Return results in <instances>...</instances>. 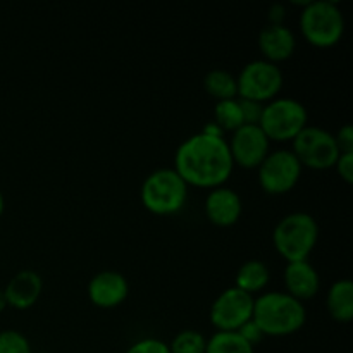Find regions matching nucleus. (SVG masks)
<instances>
[{
  "label": "nucleus",
  "mask_w": 353,
  "mask_h": 353,
  "mask_svg": "<svg viewBox=\"0 0 353 353\" xmlns=\"http://www.w3.org/2000/svg\"><path fill=\"white\" fill-rule=\"evenodd\" d=\"M233 169L226 138L209 137L202 131L181 141L174 154V171L188 186L209 190L223 186Z\"/></svg>",
  "instance_id": "nucleus-1"
},
{
  "label": "nucleus",
  "mask_w": 353,
  "mask_h": 353,
  "mask_svg": "<svg viewBox=\"0 0 353 353\" xmlns=\"http://www.w3.org/2000/svg\"><path fill=\"white\" fill-rule=\"evenodd\" d=\"M252 319L264 336H288L302 330L307 309L286 292H265L254 300Z\"/></svg>",
  "instance_id": "nucleus-2"
},
{
  "label": "nucleus",
  "mask_w": 353,
  "mask_h": 353,
  "mask_svg": "<svg viewBox=\"0 0 353 353\" xmlns=\"http://www.w3.org/2000/svg\"><path fill=\"white\" fill-rule=\"evenodd\" d=\"M319 240V224L309 212L286 214L278 221L272 231V243L286 262L309 261V255Z\"/></svg>",
  "instance_id": "nucleus-3"
},
{
  "label": "nucleus",
  "mask_w": 353,
  "mask_h": 353,
  "mask_svg": "<svg viewBox=\"0 0 353 353\" xmlns=\"http://www.w3.org/2000/svg\"><path fill=\"white\" fill-rule=\"evenodd\" d=\"M140 199L148 212L155 216H172L185 207L188 185L174 168L155 169L141 183Z\"/></svg>",
  "instance_id": "nucleus-4"
},
{
  "label": "nucleus",
  "mask_w": 353,
  "mask_h": 353,
  "mask_svg": "<svg viewBox=\"0 0 353 353\" xmlns=\"http://www.w3.org/2000/svg\"><path fill=\"white\" fill-rule=\"evenodd\" d=\"M300 31L317 48L338 45L345 33V16L340 6L333 0H307L300 12Z\"/></svg>",
  "instance_id": "nucleus-5"
},
{
  "label": "nucleus",
  "mask_w": 353,
  "mask_h": 353,
  "mask_svg": "<svg viewBox=\"0 0 353 353\" xmlns=\"http://www.w3.org/2000/svg\"><path fill=\"white\" fill-rule=\"evenodd\" d=\"M309 123V112L302 102L292 97H276L264 103L261 117V130L269 140H293Z\"/></svg>",
  "instance_id": "nucleus-6"
},
{
  "label": "nucleus",
  "mask_w": 353,
  "mask_h": 353,
  "mask_svg": "<svg viewBox=\"0 0 353 353\" xmlns=\"http://www.w3.org/2000/svg\"><path fill=\"white\" fill-rule=\"evenodd\" d=\"M292 143V152L300 161L302 168H310L316 171H326V169L334 168L341 154L336 140H334V134L319 126L307 124L293 138Z\"/></svg>",
  "instance_id": "nucleus-7"
},
{
  "label": "nucleus",
  "mask_w": 353,
  "mask_h": 353,
  "mask_svg": "<svg viewBox=\"0 0 353 353\" xmlns=\"http://www.w3.org/2000/svg\"><path fill=\"white\" fill-rule=\"evenodd\" d=\"M283 83L285 76L278 64H272L265 59H255L245 64L236 76L238 97L268 103L281 92Z\"/></svg>",
  "instance_id": "nucleus-8"
},
{
  "label": "nucleus",
  "mask_w": 353,
  "mask_h": 353,
  "mask_svg": "<svg viewBox=\"0 0 353 353\" xmlns=\"http://www.w3.org/2000/svg\"><path fill=\"white\" fill-rule=\"evenodd\" d=\"M302 164L292 150L269 152L257 168L259 185L271 195H283L295 188L302 176Z\"/></svg>",
  "instance_id": "nucleus-9"
},
{
  "label": "nucleus",
  "mask_w": 353,
  "mask_h": 353,
  "mask_svg": "<svg viewBox=\"0 0 353 353\" xmlns=\"http://www.w3.org/2000/svg\"><path fill=\"white\" fill-rule=\"evenodd\" d=\"M254 300V295L236 286L223 290L210 305V323L217 327V331H238L252 319Z\"/></svg>",
  "instance_id": "nucleus-10"
},
{
  "label": "nucleus",
  "mask_w": 353,
  "mask_h": 353,
  "mask_svg": "<svg viewBox=\"0 0 353 353\" xmlns=\"http://www.w3.org/2000/svg\"><path fill=\"white\" fill-rule=\"evenodd\" d=\"M269 145L271 140L259 124H243L231 133L228 141L233 162L245 169H257L269 154Z\"/></svg>",
  "instance_id": "nucleus-11"
},
{
  "label": "nucleus",
  "mask_w": 353,
  "mask_h": 353,
  "mask_svg": "<svg viewBox=\"0 0 353 353\" xmlns=\"http://www.w3.org/2000/svg\"><path fill=\"white\" fill-rule=\"evenodd\" d=\"M205 216L214 226L230 228L238 223L241 212H243V203L240 195L233 188L228 186H217L209 190L203 203Z\"/></svg>",
  "instance_id": "nucleus-12"
},
{
  "label": "nucleus",
  "mask_w": 353,
  "mask_h": 353,
  "mask_svg": "<svg viewBox=\"0 0 353 353\" xmlns=\"http://www.w3.org/2000/svg\"><path fill=\"white\" fill-rule=\"evenodd\" d=\"M130 293L128 279L117 271H100L90 279L88 299L100 309H114L126 300Z\"/></svg>",
  "instance_id": "nucleus-13"
},
{
  "label": "nucleus",
  "mask_w": 353,
  "mask_h": 353,
  "mask_svg": "<svg viewBox=\"0 0 353 353\" xmlns=\"http://www.w3.org/2000/svg\"><path fill=\"white\" fill-rule=\"evenodd\" d=\"M257 45L265 61L278 64V62L288 61L292 57L296 47V38L295 33L285 23H268L259 31Z\"/></svg>",
  "instance_id": "nucleus-14"
},
{
  "label": "nucleus",
  "mask_w": 353,
  "mask_h": 353,
  "mask_svg": "<svg viewBox=\"0 0 353 353\" xmlns=\"http://www.w3.org/2000/svg\"><path fill=\"white\" fill-rule=\"evenodd\" d=\"M2 292L7 305L17 310H26L33 307L40 299L41 292H43V279L37 271L23 269L10 278Z\"/></svg>",
  "instance_id": "nucleus-15"
},
{
  "label": "nucleus",
  "mask_w": 353,
  "mask_h": 353,
  "mask_svg": "<svg viewBox=\"0 0 353 353\" xmlns=\"http://www.w3.org/2000/svg\"><path fill=\"white\" fill-rule=\"evenodd\" d=\"M283 281H285L286 293L292 295L293 299L300 300V302L316 296L321 288L319 272L309 261L288 262L285 268Z\"/></svg>",
  "instance_id": "nucleus-16"
},
{
  "label": "nucleus",
  "mask_w": 353,
  "mask_h": 353,
  "mask_svg": "<svg viewBox=\"0 0 353 353\" xmlns=\"http://www.w3.org/2000/svg\"><path fill=\"white\" fill-rule=\"evenodd\" d=\"M326 307L334 321L350 323L353 319V283L350 279H338L330 286Z\"/></svg>",
  "instance_id": "nucleus-17"
},
{
  "label": "nucleus",
  "mask_w": 353,
  "mask_h": 353,
  "mask_svg": "<svg viewBox=\"0 0 353 353\" xmlns=\"http://www.w3.org/2000/svg\"><path fill=\"white\" fill-rule=\"evenodd\" d=\"M269 279H271V272H269L268 264L259 259H250L238 268L234 286L254 295L268 286Z\"/></svg>",
  "instance_id": "nucleus-18"
},
{
  "label": "nucleus",
  "mask_w": 353,
  "mask_h": 353,
  "mask_svg": "<svg viewBox=\"0 0 353 353\" xmlns=\"http://www.w3.org/2000/svg\"><path fill=\"white\" fill-rule=\"evenodd\" d=\"M203 88L210 97L221 100H231L238 97L236 76L231 74L226 69H212L203 78Z\"/></svg>",
  "instance_id": "nucleus-19"
},
{
  "label": "nucleus",
  "mask_w": 353,
  "mask_h": 353,
  "mask_svg": "<svg viewBox=\"0 0 353 353\" xmlns=\"http://www.w3.org/2000/svg\"><path fill=\"white\" fill-rule=\"evenodd\" d=\"M205 353H255V347L247 343L236 331H217L207 340Z\"/></svg>",
  "instance_id": "nucleus-20"
},
{
  "label": "nucleus",
  "mask_w": 353,
  "mask_h": 353,
  "mask_svg": "<svg viewBox=\"0 0 353 353\" xmlns=\"http://www.w3.org/2000/svg\"><path fill=\"white\" fill-rule=\"evenodd\" d=\"M214 123H216L224 133H233L238 128L243 126V117H241L238 99L216 102V107H214Z\"/></svg>",
  "instance_id": "nucleus-21"
},
{
  "label": "nucleus",
  "mask_w": 353,
  "mask_h": 353,
  "mask_svg": "<svg viewBox=\"0 0 353 353\" xmlns=\"http://www.w3.org/2000/svg\"><path fill=\"white\" fill-rule=\"evenodd\" d=\"M207 338L196 330H181L171 343H168L171 353H205Z\"/></svg>",
  "instance_id": "nucleus-22"
},
{
  "label": "nucleus",
  "mask_w": 353,
  "mask_h": 353,
  "mask_svg": "<svg viewBox=\"0 0 353 353\" xmlns=\"http://www.w3.org/2000/svg\"><path fill=\"white\" fill-rule=\"evenodd\" d=\"M0 353H33L28 338L16 330L0 331Z\"/></svg>",
  "instance_id": "nucleus-23"
},
{
  "label": "nucleus",
  "mask_w": 353,
  "mask_h": 353,
  "mask_svg": "<svg viewBox=\"0 0 353 353\" xmlns=\"http://www.w3.org/2000/svg\"><path fill=\"white\" fill-rule=\"evenodd\" d=\"M238 103H240L243 124H259L261 123L262 110H264V103L255 102V100L240 99V97H238Z\"/></svg>",
  "instance_id": "nucleus-24"
},
{
  "label": "nucleus",
  "mask_w": 353,
  "mask_h": 353,
  "mask_svg": "<svg viewBox=\"0 0 353 353\" xmlns=\"http://www.w3.org/2000/svg\"><path fill=\"white\" fill-rule=\"evenodd\" d=\"M124 353H171L165 341L157 340V338H143L131 345Z\"/></svg>",
  "instance_id": "nucleus-25"
},
{
  "label": "nucleus",
  "mask_w": 353,
  "mask_h": 353,
  "mask_svg": "<svg viewBox=\"0 0 353 353\" xmlns=\"http://www.w3.org/2000/svg\"><path fill=\"white\" fill-rule=\"evenodd\" d=\"M236 333L240 334V336L243 338V340L247 341V343H250L252 347H255V345L261 343V341L264 340V333H262L261 327H259L257 324H255L254 319L247 321V323H245L243 326H241L240 330L236 331Z\"/></svg>",
  "instance_id": "nucleus-26"
},
{
  "label": "nucleus",
  "mask_w": 353,
  "mask_h": 353,
  "mask_svg": "<svg viewBox=\"0 0 353 353\" xmlns=\"http://www.w3.org/2000/svg\"><path fill=\"white\" fill-rule=\"evenodd\" d=\"M334 168H336L340 178L343 179L345 183H348V185H350V183L353 181V152H348V154H340V157H338Z\"/></svg>",
  "instance_id": "nucleus-27"
},
{
  "label": "nucleus",
  "mask_w": 353,
  "mask_h": 353,
  "mask_svg": "<svg viewBox=\"0 0 353 353\" xmlns=\"http://www.w3.org/2000/svg\"><path fill=\"white\" fill-rule=\"evenodd\" d=\"M334 140H336L338 148H340L341 154H348L353 152V128L352 124H343V126L338 130V133L334 134Z\"/></svg>",
  "instance_id": "nucleus-28"
},
{
  "label": "nucleus",
  "mask_w": 353,
  "mask_h": 353,
  "mask_svg": "<svg viewBox=\"0 0 353 353\" xmlns=\"http://www.w3.org/2000/svg\"><path fill=\"white\" fill-rule=\"evenodd\" d=\"M285 17H286V9H285V6H283V3L276 2V3H272L271 7H269L268 19H269V23H271V24H283Z\"/></svg>",
  "instance_id": "nucleus-29"
},
{
  "label": "nucleus",
  "mask_w": 353,
  "mask_h": 353,
  "mask_svg": "<svg viewBox=\"0 0 353 353\" xmlns=\"http://www.w3.org/2000/svg\"><path fill=\"white\" fill-rule=\"evenodd\" d=\"M202 133L209 134V137H217V138H224V134H226L219 126H217L216 123H214V121H209V123L205 124V128L202 130Z\"/></svg>",
  "instance_id": "nucleus-30"
},
{
  "label": "nucleus",
  "mask_w": 353,
  "mask_h": 353,
  "mask_svg": "<svg viewBox=\"0 0 353 353\" xmlns=\"http://www.w3.org/2000/svg\"><path fill=\"white\" fill-rule=\"evenodd\" d=\"M6 307H7L6 296H3V292H2V290H0V314H2L3 310H6Z\"/></svg>",
  "instance_id": "nucleus-31"
},
{
  "label": "nucleus",
  "mask_w": 353,
  "mask_h": 353,
  "mask_svg": "<svg viewBox=\"0 0 353 353\" xmlns=\"http://www.w3.org/2000/svg\"><path fill=\"white\" fill-rule=\"evenodd\" d=\"M3 207H6V200H3L2 192H0V217H2V214H3Z\"/></svg>",
  "instance_id": "nucleus-32"
},
{
  "label": "nucleus",
  "mask_w": 353,
  "mask_h": 353,
  "mask_svg": "<svg viewBox=\"0 0 353 353\" xmlns=\"http://www.w3.org/2000/svg\"><path fill=\"white\" fill-rule=\"evenodd\" d=\"M41 353H48V352H41Z\"/></svg>",
  "instance_id": "nucleus-33"
}]
</instances>
